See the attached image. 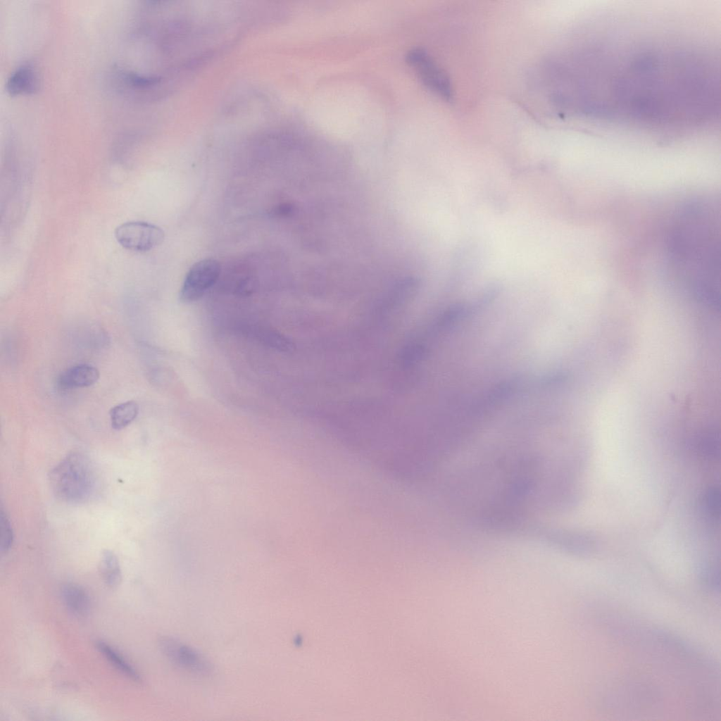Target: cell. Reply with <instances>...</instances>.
<instances>
[{
	"label": "cell",
	"instance_id": "obj_11",
	"mask_svg": "<svg viewBox=\"0 0 721 721\" xmlns=\"http://www.w3.org/2000/svg\"><path fill=\"white\" fill-rule=\"evenodd\" d=\"M139 405L134 401H127L113 407L110 412L111 426L121 430L130 425L137 416Z\"/></svg>",
	"mask_w": 721,
	"mask_h": 721
},
{
	"label": "cell",
	"instance_id": "obj_5",
	"mask_svg": "<svg viewBox=\"0 0 721 721\" xmlns=\"http://www.w3.org/2000/svg\"><path fill=\"white\" fill-rule=\"evenodd\" d=\"M220 273V263L215 259L206 258L194 263L184 277L180 300L191 303L199 299L215 283Z\"/></svg>",
	"mask_w": 721,
	"mask_h": 721
},
{
	"label": "cell",
	"instance_id": "obj_13",
	"mask_svg": "<svg viewBox=\"0 0 721 721\" xmlns=\"http://www.w3.org/2000/svg\"><path fill=\"white\" fill-rule=\"evenodd\" d=\"M699 452L710 459L717 458L720 456V437L715 430L703 432L698 440Z\"/></svg>",
	"mask_w": 721,
	"mask_h": 721
},
{
	"label": "cell",
	"instance_id": "obj_8",
	"mask_svg": "<svg viewBox=\"0 0 721 721\" xmlns=\"http://www.w3.org/2000/svg\"><path fill=\"white\" fill-rule=\"evenodd\" d=\"M99 378L98 369L89 364L72 366L58 376L57 385L62 389L87 387L95 384Z\"/></svg>",
	"mask_w": 721,
	"mask_h": 721
},
{
	"label": "cell",
	"instance_id": "obj_9",
	"mask_svg": "<svg viewBox=\"0 0 721 721\" xmlns=\"http://www.w3.org/2000/svg\"><path fill=\"white\" fill-rule=\"evenodd\" d=\"M62 600L68 610L73 615L83 617L90 609V599L85 590L75 584H66L61 589Z\"/></svg>",
	"mask_w": 721,
	"mask_h": 721
},
{
	"label": "cell",
	"instance_id": "obj_2",
	"mask_svg": "<svg viewBox=\"0 0 721 721\" xmlns=\"http://www.w3.org/2000/svg\"><path fill=\"white\" fill-rule=\"evenodd\" d=\"M49 481L56 496L70 503H81L92 496L96 488L94 467L85 455L68 454L50 472Z\"/></svg>",
	"mask_w": 721,
	"mask_h": 721
},
{
	"label": "cell",
	"instance_id": "obj_3",
	"mask_svg": "<svg viewBox=\"0 0 721 721\" xmlns=\"http://www.w3.org/2000/svg\"><path fill=\"white\" fill-rule=\"evenodd\" d=\"M405 59L429 89L446 101L452 99L449 78L425 50L413 48L407 51Z\"/></svg>",
	"mask_w": 721,
	"mask_h": 721
},
{
	"label": "cell",
	"instance_id": "obj_1",
	"mask_svg": "<svg viewBox=\"0 0 721 721\" xmlns=\"http://www.w3.org/2000/svg\"><path fill=\"white\" fill-rule=\"evenodd\" d=\"M720 219L703 201L686 205L675 218L667 239L670 268L698 299L719 302Z\"/></svg>",
	"mask_w": 721,
	"mask_h": 721
},
{
	"label": "cell",
	"instance_id": "obj_12",
	"mask_svg": "<svg viewBox=\"0 0 721 721\" xmlns=\"http://www.w3.org/2000/svg\"><path fill=\"white\" fill-rule=\"evenodd\" d=\"M97 649L119 671L134 681H139L140 677L136 670L114 648L102 641L96 644Z\"/></svg>",
	"mask_w": 721,
	"mask_h": 721
},
{
	"label": "cell",
	"instance_id": "obj_10",
	"mask_svg": "<svg viewBox=\"0 0 721 721\" xmlns=\"http://www.w3.org/2000/svg\"><path fill=\"white\" fill-rule=\"evenodd\" d=\"M99 571L105 583L111 588L117 587L121 582L122 573L119 560L115 554L110 550H105L101 555Z\"/></svg>",
	"mask_w": 721,
	"mask_h": 721
},
{
	"label": "cell",
	"instance_id": "obj_7",
	"mask_svg": "<svg viewBox=\"0 0 721 721\" xmlns=\"http://www.w3.org/2000/svg\"><path fill=\"white\" fill-rule=\"evenodd\" d=\"M39 87V77L36 68L30 63L18 67L8 77L6 88L10 95L33 94Z\"/></svg>",
	"mask_w": 721,
	"mask_h": 721
},
{
	"label": "cell",
	"instance_id": "obj_6",
	"mask_svg": "<svg viewBox=\"0 0 721 721\" xmlns=\"http://www.w3.org/2000/svg\"><path fill=\"white\" fill-rule=\"evenodd\" d=\"M158 644L165 657L178 667L198 675L211 672L209 662L193 648L170 637L161 638Z\"/></svg>",
	"mask_w": 721,
	"mask_h": 721
},
{
	"label": "cell",
	"instance_id": "obj_15",
	"mask_svg": "<svg viewBox=\"0 0 721 721\" xmlns=\"http://www.w3.org/2000/svg\"><path fill=\"white\" fill-rule=\"evenodd\" d=\"M0 533L1 551L6 552L12 545L13 535L11 522L2 510L0 514Z\"/></svg>",
	"mask_w": 721,
	"mask_h": 721
},
{
	"label": "cell",
	"instance_id": "obj_14",
	"mask_svg": "<svg viewBox=\"0 0 721 721\" xmlns=\"http://www.w3.org/2000/svg\"><path fill=\"white\" fill-rule=\"evenodd\" d=\"M703 509L713 520H719L720 515V491L715 486L709 487L703 494Z\"/></svg>",
	"mask_w": 721,
	"mask_h": 721
},
{
	"label": "cell",
	"instance_id": "obj_4",
	"mask_svg": "<svg viewBox=\"0 0 721 721\" xmlns=\"http://www.w3.org/2000/svg\"><path fill=\"white\" fill-rule=\"evenodd\" d=\"M164 237L161 227L143 221L127 222L115 230V237L120 246L136 252L154 249L162 244Z\"/></svg>",
	"mask_w": 721,
	"mask_h": 721
}]
</instances>
